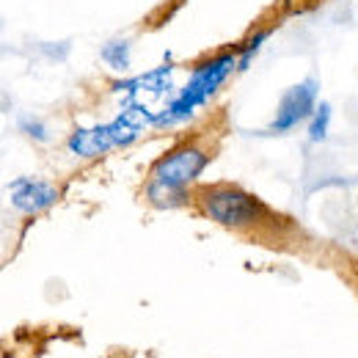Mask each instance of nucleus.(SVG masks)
I'll return each mask as SVG.
<instances>
[{"label": "nucleus", "instance_id": "f257e3e1", "mask_svg": "<svg viewBox=\"0 0 358 358\" xmlns=\"http://www.w3.org/2000/svg\"><path fill=\"white\" fill-rule=\"evenodd\" d=\"M234 66H237V52L215 55V58L204 61L201 66H196L193 75H190V80L182 86V91L166 105L163 113H157L155 124H157V127H169V124L187 122L201 105H207V99H210L215 91L224 86V80L231 75Z\"/></svg>", "mask_w": 358, "mask_h": 358}, {"label": "nucleus", "instance_id": "f03ea898", "mask_svg": "<svg viewBox=\"0 0 358 358\" xmlns=\"http://www.w3.org/2000/svg\"><path fill=\"white\" fill-rule=\"evenodd\" d=\"M155 119H157V116H155L146 105L127 102V108H124L113 122L75 130V133L69 135L66 146H69V152L78 155V157H96V155L110 152L113 146H127V143H133L143 127L155 124Z\"/></svg>", "mask_w": 358, "mask_h": 358}, {"label": "nucleus", "instance_id": "7ed1b4c3", "mask_svg": "<svg viewBox=\"0 0 358 358\" xmlns=\"http://www.w3.org/2000/svg\"><path fill=\"white\" fill-rule=\"evenodd\" d=\"M201 210L207 218H213L215 224L229 226V229H245V226L257 224L262 218V204L240 190V187H213L204 190L201 196Z\"/></svg>", "mask_w": 358, "mask_h": 358}, {"label": "nucleus", "instance_id": "20e7f679", "mask_svg": "<svg viewBox=\"0 0 358 358\" xmlns=\"http://www.w3.org/2000/svg\"><path fill=\"white\" fill-rule=\"evenodd\" d=\"M210 157L199 149V146H179L174 152L163 155L155 169H152V182L160 187H171V190H185L193 179L201 177V171L207 169Z\"/></svg>", "mask_w": 358, "mask_h": 358}, {"label": "nucleus", "instance_id": "39448f33", "mask_svg": "<svg viewBox=\"0 0 358 358\" xmlns=\"http://www.w3.org/2000/svg\"><path fill=\"white\" fill-rule=\"evenodd\" d=\"M317 96H320V83L317 78H306L295 86L281 94V102H278V110H275V119L270 122V133H289L295 130L301 122L312 119V113L317 110Z\"/></svg>", "mask_w": 358, "mask_h": 358}, {"label": "nucleus", "instance_id": "423d86ee", "mask_svg": "<svg viewBox=\"0 0 358 358\" xmlns=\"http://www.w3.org/2000/svg\"><path fill=\"white\" fill-rule=\"evenodd\" d=\"M8 199L20 213L36 215V213L50 210L58 201V190L45 179L17 177L14 182H8Z\"/></svg>", "mask_w": 358, "mask_h": 358}, {"label": "nucleus", "instance_id": "0eeeda50", "mask_svg": "<svg viewBox=\"0 0 358 358\" xmlns=\"http://www.w3.org/2000/svg\"><path fill=\"white\" fill-rule=\"evenodd\" d=\"M116 91H127L130 102L146 105L143 99H155V96L171 91V66H160V69H152V72H146L141 78L122 80V83H116Z\"/></svg>", "mask_w": 358, "mask_h": 358}, {"label": "nucleus", "instance_id": "6e6552de", "mask_svg": "<svg viewBox=\"0 0 358 358\" xmlns=\"http://www.w3.org/2000/svg\"><path fill=\"white\" fill-rule=\"evenodd\" d=\"M99 58L113 69V72H127L130 69V42L127 39H110L99 50Z\"/></svg>", "mask_w": 358, "mask_h": 358}, {"label": "nucleus", "instance_id": "1a4fd4ad", "mask_svg": "<svg viewBox=\"0 0 358 358\" xmlns=\"http://www.w3.org/2000/svg\"><path fill=\"white\" fill-rule=\"evenodd\" d=\"M328 127H331V105L328 102H320L317 110L309 119V141L312 143H322L328 138Z\"/></svg>", "mask_w": 358, "mask_h": 358}, {"label": "nucleus", "instance_id": "9d476101", "mask_svg": "<svg viewBox=\"0 0 358 358\" xmlns=\"http://www.w3.org/2000/svg\"><path fill=\"white\" fill-rule=\"evenodd\" d=\"M20 130L25 135H31L34 141H39V143H47L50 141V130H47V124L42 119H34V116H22L20 119Z\"/></svg>", "mask_w": 358, "mask_h": 358}, {"label": "nucleus", "instance_id": "9b49d317", "mask_svg": "<svg viewBox=\"0 0 358 358\" xmlns=\"http://www.w3.org/2000/svg\"><path fill=\"white\" fill-rule=\"evenodd\" d=\"M265 39H268V31L257 34V36H254V39H251L248 45H245L243 50H240V52H237V66H240V69H245V66L251 64V58L257 55V50L262 47V42H265Z\"/></svg>", "mask_w": 358, "mask_h": 358}]
</instances>
